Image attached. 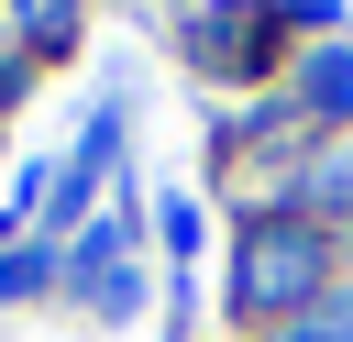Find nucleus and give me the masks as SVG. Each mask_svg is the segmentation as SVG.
I'll return each instance as SVG.
<instances>
[{
    "label": "nucleus",
    "instance_id": "2",
    "mask_svg": "<svg viewBox=\"0 0 353 342\" xmlns=\"http://www.w3.org/2000/svg\"><path fill=\"white\" fill-rule=\"evenodd\" d=\"M320 110H353V55H320Z\"/></svg>",
    "mask_w": 353,
    "mask_h": 342
},
{
    "label": "nucleus",
    "instance_id": "4",
    "mask_svg": "<svg viewBox=\"0 0 353 342\" xmlns=\"http://www.w3.org/2000/svg\"><path fill=\"white\" fill-rule=\"evenodd\" d=\"M287 11H309V22H320V11H331V0H287Z\"/></svg>",
    "mask_w": 353,
    "mask_h": 342
},
{
    "label": "nucleus",
    "instance_id": "1",
    "mask_svg": "<svg viewBox=\"0 0 353 342\" xmlns=\"http://www.w3.org/2000/svg\"><path fill=\"white\" fill-rule=\"evenodd\" d=\"M298 287H320V243L309 232H254L243 243V309H287Z\"/></svg>",
    "mask_w": 353,
    "mask_h": 342
},
{
    "label": "nucleus",
    "instance_id": "3",
    "mask_svg": "<svg viewBox=\"0 0 353 342\" xmlns=\"http://www.w3.org/2000/svg\"><path fill=\"white\" fill-rule=\"evenodd\" d=\"M287 342H353V320H342V309H320V320H298Z\"/></svg>",
    "mask_w": 353,
    "mask_h": 342
}]
</instances>
